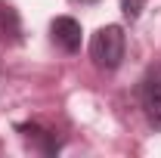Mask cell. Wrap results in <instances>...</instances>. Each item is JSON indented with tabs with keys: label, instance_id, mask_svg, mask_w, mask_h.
<instances>
[{
	"label": "cell",
	"instance_id": "7a4b0ae2",
	"mask_svg": "<svg viewBox=\"0 0 161 158\" xmlns=\"http://www.w3.org/2000/svg\"><path fill=\"white\" fill-rule=\"evenodd\" d=\"M140 105H142L146 121L161 130V78L158 75H149L140 84Z\"/></svg>",
	"mask_w": 161,
	"mask_h": 158
},
{
	"label": "cell",
	"instance_id": "6da1fadb",
	"mask_svg": "<svg viewBox=\"0 0 161 158\" xmlns=\"http://www.w3.org/2000/svg\"><path fill=\"white\" fill-rule=\"evenodd\" d=\"M124 47H127L124 28L121 25H105L90 37V59L96 62V68L115 71L124 59Z\"/></svg>",
	"mask_w": 161,
	"mask_h": 158
},
{
	"label": "cell",
	"instance_id": "3957f363",
	"mask_svg": "<svg viewBox=\"0 0 161 158\" xmlns=\"http://www.w3.org/2000/svg\"><path fill=\"white\" fill-rule=\"evenodd\" d=\"M50 37L56 47H62L65 53H78L80 50V22H75L71 16H59L50 25Z\"/></svg>",
	"mask_w": 161,
	"mask_h": 158
},
{
	"label": "cell",
	"instance_id": "8992f818",
	"mask_svg": "<svg viewBox=\"0 0 161 158\" xmlns=\"http://www.w3.org/2000/svg\"><path fill=\"white\" fill-rule=\"evenodd\" d=\"M142 6H146V0H121V13H124V16H127L130 22H136V19H140Z\"/></svg>",
	"mask_w": 161,
	"mask_h": 158
},
{
	"label": "cell",
	"instance_id": "52a82bcc",
	"mask_svg": "<svg viewBox=\"0 0 161 158\" xmlns=\"http://www.w3.org/2000/svg\"><path fill=\"white\" fill-rule=\"evenodd\" d=\"M78 3H96V0H78Z\"/></svg>",
	"mask_w": 161,
	"mask_h": 158
},
{
	"label": "cell",
	"instance_id": "5b68a950",
	"mask_svg": "<svg viewBox=\"0 0 161 158\" xmlns=\"http://www.w3.org/2000/svg\"><path fill=\"white\" fill-rule=\"evenodd\" d=\"M0 37H6V40L22 37V19L6 0H0Z\"/></svg>",
	"mask_w": 161,
	"mask_h": 158
},
{
	"label": "cell",
	"instance_id": "277c9868",
	"mask_svg": "<svg viewBox=\"0 0 161 158\" xmlns=\"http://www.w3.org/2000/svg\"><path fill=\"white\" fill-rule=\"evenodd\" d=\"M16 130H19V133H22L25 139H28V143H34V146H37L43 155H56V152L62 149V139L56 137L53 130L40 127V124H19Z\"/></svg>",
	"mask_w": 161,
	"mask_h": 158
}]
</instances>
